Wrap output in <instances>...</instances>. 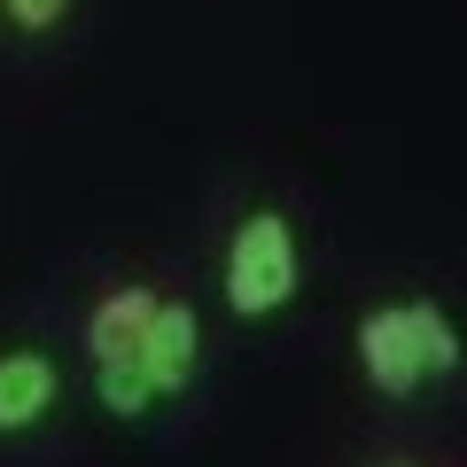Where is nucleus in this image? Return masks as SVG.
Here are the masks:
<instances>
[{"label":"nucleus","mask_w":467,"mask_h":467,"mask_svg":"<svg viewBox=\"0 0 467 467\" xmlns=\"http://www.w3.org/2000/svg\"><path fill=\"white\" fill-rule=\"evenodd\" d=\"M350 367L382 405H413L467 367V327L444 296H420V288L374 296L350 319Z\"/></svg>","instance_id":"obj_2"},{"label":"nucleus","mask_w":467,"mask_h":467,"mask_svg":"<svg viewBox=\"0 0 467 467\" xmlns=\"http://www.w3.org/2000/svg\"><path fill=\"white\" fill-rule=\"evenodd\" d=\"M70 16H78V0H0V24L16 39H55Z\"/></svg>","instance_id":"obj_5"},{"label":"nucleus","mask_w":467,"mask_h":467,"mask_svg":"<svg viewBox=\"0 0 467 467\" xmlns=\"http://www.w3.org/2000/svg\"><path fill=\"white\" fill-rule=\"evenodd\" d=\"M382 467H413V460H382Z\"/></svg>","instance_id":"obj_6"},{"label":"nucleus","mask_w":467,"mask_h":467,"mask_svg":"<svg viewBox=\"0 0 467 467\" xmlns=\"http://www.w3.org/2000/svg\"><path fill=\"white\" fill-rule=\"evenodd\" d=\"M86 389L109 420H149L164 405L195 398L202 382V312L180 288L109 281L78 319Z\"/></svg>","instance_id":"obj_1"},{"label":"nucleus","mask_w":467,"mask_h":467,"mask_svg":"<svg viewBox=\"0 0 467 467\" xmlns=\"http://www.w3.org/2000/svg\"><path fill=\"white\" fill-rule=\"evenodd\" d=\"M304 296V226L281 202H250L218 242V304L242 327H265Z\"/></svg>","instance_id":"obj_3"},{"label":"nucleus","mask_w":467,"mask_h":467,"mask_svg":"<svg viewBox=\"0 0 467 467\" xmlns=\"http://www.w3.org/2000/svg\"><path fill=\"white\" fill-rule=\"evenodd\" d=\"M63 358L47 343H8L0 350V444L16 436H39L55 413H63Z\"/></svg>","instance_id":"obj_4"}]
</instances>
